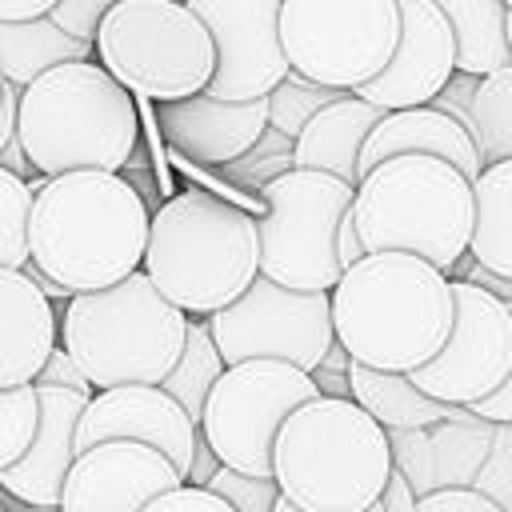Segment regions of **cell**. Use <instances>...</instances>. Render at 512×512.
I'll list each match as a JSON object with an SVG mask.
<instances>
[{
	"mask_svg": "<svg viewBox=\"0 0 512 512\" xmlns=\"http://www.w3.org/2000/svg\"><path fill=\"white\" fill-rule=\"evenodd\" d=\"M336 340L356 364L416 372L456 324V280L412 252H372L332 288Z\"/></svg>",
	"mask_w": 512,
	"mask_h": 512,
	"instance_id": "1",
	"label": "cell"
},
{
	"mask_svg": "<svg viewBox=\"0 0 512 512\" xmlns=\"http://www.w3.org/2000/svg\"><path fill=\"white\" fill-rule=\"evenodd\" d=\"M152 216L116 172H64L36 188L32 260L72 296L100 292L144 268Z\"/></svg>",
	"mask_w": 512,
	"mask_h": 512,
	"instance_id": "2",
	"label": "cell"
},
{
	"mask_svg": "<svg viewBox=\"0 0 512 512\" xmlns=\"http://www.w3.org/2000/svg\"><path fill=\"white\" fill-rule=\"evenodd\" d=\"M144 272L188 316H216L260 280V220L212 192H180L152 216Z\"/></svg>",
	"mask_w": 512,
	"mask_h": 512,
	"instance_id": "3",
	"label": "cell"
},
{
	"mask_svg": "<svg viewBox=\"0 0 512 512\" xmlns=\"http://www.w3.org/2000/svg\"><path fill=\"white\" fill-rule=\"evenodd\" d=\"M132 92L100 64L76 60L20 88V144L40 176L120 172L136 152Z\"/></svg>",
	"mask_w": 512,
	"mask_h": 512,
	"instance_id": "4",
	"label": "cell"
},
{
	"mask_svg": "<svg viewBox=\"0 0 512 512\" xmlns=\"http://www.w3.org/2000/svg\"><path fill=\"white\" fill-rule=\"evenodd\" d=\"M392 468L384 424L356 400L316 396L276 436V484L304 512H372Z\"/></svg>",
	"mask_w": 512,
	"mask_h": 512,
	"instance_id": "5",
	"label": "cell"
},
{
	"mask_svg": "<svg viewBox=\"0 0 512 512\" xmlns=\"http://www.w3.org/2000/svg\"><path fill=\"white\" fill-rule=\"evenodd\" d=\"M364 252H412L452 272L476 228V180L440 156H392L372 168L352 204Z\"/></svg>",
	"mask_w": 512,
	"mask_h": 512,
	"instance_id": "6",
	"label": "cell"
},
{
	"mask_svg": "<svg viewBox=\"0 0 512 512\" xmlns=\"http://www.w3.org/2000/svg\"><path fill=\"white\" fill-rule=\"evenodd\" d=\"M188 312L140 268L128 280L68 300L60 340L92 388L164 384L188 348Z\"/></svg>",
	"mask_w": 512,
	"mask_h": 512,
	"instance_id": "7",
	"label": "cell"
},
{
	"mask_svg": "<svg viewBox=\"0 0 512 512\" xmlns=\"http://www.w3.org/2000/svg\"><path fill=\"white\" fill-rule=\"evenodd\" d=\"M260 276L296 292H332L344 272V228L356 188L332 172L288 168L260 188Z\"/></svg>",
	"mask_w": 512,
	"mask_h": 512,
	"instance_id": "8",
	"label": "cell"
},
{
	"mask_svg": "<svg viewBox=\"0 0 512 512\" xmlns=\"http://www.w3.org/2000/svg\"><path fill=\"white\" fill-rule=\"evenodd\" d=\"M96 60L128 92L172 104L208 92L216 40L180 0H120L96 32Z\"/></svg>",
	"mask_w": 512,
	"mask_h": 512,
	"instance_id": "9",
	"label": "cell"
},
{
	"mask_svg": "<svg viewBox=\"0 0 512 512\" xmlns=\"http://www.w3.org/2000/svg\"><path fill=\"white\" fill-rule=\"evenodd\" d=\"M280 36L292 72L356 92L396 56L400 0H284Z\"/></svg>",
	"mask_w": 512,
	"mask_h": 512,
	"instance_id": "10",
	"label": "cell"
},
{
	"mask_svg": "<svg viewBox=\"0 0 512 512\" xmlns=\"http://www.w3.org/2000/svg\"><path fill=\"white\" fill-rule=\"evenodd\" d=\"M316 396H324L316 376L288 360L228 364L204 404L200 436L212 444L224 468L276 476V436L284 420Z\"/></svg>",
	"mask_w": 512,
	"mask_h": 512,
	"instance_id": "11",
	"label": "cell"
},
{
	"mask_svg": "<svg viewBox=\"0 0 512 512\" xmlns=\"http://www.w3.org/2000/svg\"><path fill=\"white\" fill-rule=\"evenodd\" d=\"M208 324L228 364L288 360L316 372L336 344L332 292H296L268 276H260L236 304L208 316Z\"/></svg>",
	"mask_w": 512,
	"mask_h": 512,
	"instance_id": "12",
	"label": "cell"
},
{
	"mask_svg": "<svg viewBox=\"0 0 512 512\" xmlns=\"http://www.w3.org/2000/svg\"><path fill=\"white\" fill-rule=\"evenodd\" d=\"M428 396L472 408L512 376V304L492 288L456 280V324L436 360L408 372Z\"/></svg>",
	"mask_w": 512,
	"mask_h": 512,
	"instance_id": "13",
	"label": "cell"
},
{
	"mask_svg": "<svg viewBox=\"0 0 512 512\" xmlns=\"http://www.w3.org/2000/svg\"><path fill=\"white\" fill-rule=\"evenodd\" d=\"M280 4L284 0H188L216 40L212 96L264 100L292 76L280 36Z\"/></svg>",
	"mask_w": 512,
	"mask_h": 512,
	"instance_id": "14",
	"label": "cell"
},
{
	"mask_svg": "<svg viewBox=\"0 0 512 512\" xmlns=\"http://www.w3.org/2000/svg\"><path fill=\"white\" fill-rule=\"evenodd\" d=\"M188 484L184 472L148 444L104 440L76 456L60 512H144L164 492Z\"/></svg>",
	"mask_w": 512,
	"mask_h": 512,
	"instance_id": "15",
	"label": "cell"
},
{
	"mask_svg": "<svg viewBox=\"0 0 512 512\" xmlns=\"http://www.w3.org/2000/svg\"><path fill=\"white\" fill-rule=\"evenodd\" d=\"M104 440H136L160 448L188 480L200 444V424L164 384H120L100 388L80 416V452Z\"/></svg>",
	"mask_w": 512,
	"mask_h": 512,
	"instance_id": "16",
	"label": "cell"
},
{
	"mask_svg": "<svg viewBox=\"0 0 512 512\" xmlns=\"http://www.w3.org/2000/svg\"><path fill=\"white\" fill-rule=\"evenodd\" d=\"M456 36L436 0H400V44L388 68L356 88V96L380 104L384 112L432 104L456 76Z\"/></svg>",
	"mask_w": 512,
	"mask_h": 512,
	"instance_id": "17",
	"label": "cell"
},
{
	"mask_svg": "<svg viewBox=\"0 0 512 512\" xmlns=\"http://www.w3.org/2000/svg\"><path fill=\"white\" fill-rule=\"evenodd\" d=\"M164 140L196 164H236L268 132V96L264 100H220L212 92L160 104L156 112Z\"/></svg>",
	"mask_w": 512,
	"mask_h": 512,
	"instance_id": "18",
	"label": "cell"
},
{
	"mask_svg": "<svg viewBox=\"0 0 512 512\" xmlns=\"http://www.w3.org/2000/svg\"><path fill=\"white\" fill-rule=\"evenodd\" d=\"M40 388V432L20 464L0 468V488L12 500H24L28 508H60L68 472L80 456V416L92 400V392L76 388Z\"/></svg>",
	"mask_w": 512,
	"mask_h": 512,
	"instance_id": "19",
	"label": "cell"
},
{
	"mask_svg": "<svg viewBox=\"0 0 512 512\" xmlns=\"http://www.w3.org/2000/svg\"><path fill=\"white\" fill-rule=\"evenodd\" d=\"M52 296L20 268H0V388L36 384L60 348Z\"/></svg>",
	"mask_w": 512,
	"mask_h": 512,
	"instance_id": "20",
	"label": "cell"
},
{
	"mask_svg": "<svg viewBox=\"0 0 512 512\" xmlns=\"http://www.w3.org/2000/svg\"><path fill=\"white\" fill-rule=\"evenodd\" d=\"M392 156H440V160L456 164L468 180H480V172H484V156H480L476 136L456 116L440 112L436 104L388 112L364 144L360 176H368L372 168H380Z\"/></svg>",
	"mask_w": 512,
	"mask_h": 512,
	"instance_id": "21",
	"label": "cell"
},
{
	"mask_svg": "<svg viewBox=\"0 0 512 512\" xmlns=\"http://www.w3.org/2000/svg\"><path fill=\"white\" fill-rule=\"evenodd\" d=\"M388 112L356 92L340 96L336 104H328L300 136H296V168H316V172H332L340 180H348L352 188H360V156L368 136L376 132V124Z\"/></svg>",
	"mask_w": 512,
	"mask_h": 512,
	"instance_id": "22",
	"label": "cell"
},
{
	"mask_svg": "<svg viewBox=\"0 0 512 512\" xmlns=\"http://www.w3.org/2000/svg\"><path fill=\"white\" fill-rule=\"evenodd\" d=\"M76 60H96V44L64 32L52 16L36 20H0V76L28 88L36 76L76 64Z\"/></svg>",
	"mask_w": 512,
	"mask_h": 512,
	"instance_id": "23",
	"label": "cell"
},
{
	"mask_svg": "<svg viewBox=\"0 0 512 512\" xmlns=\"http://www.w3.org/2000/svg\"><path fill=\"white\" fill-rule=\"evenodd\" d=\"M348 384H352V400L368 416H376L384 428H424L444 416H456V404L428 396L408 372H380L352 360Z\"/></svg>",
	"mask_w": 512,
	"mask_h": 512,
	"instance_id": "24",
	"label": "cell"
},
{
	"mask_svg": "<svg viewBox=\"0 0 512 512\" xmlns=\"http://www.w3.org/2000/svg\"><path fill=\"white\" fill-rule=\"evenodd\" d=\"M456 36V68L472 76H488L512 64L508 36V4L504 0H436Z\"/></svg>",
	"mask_w": 512,
	"mask_h": 512,
	"instance_id": "25",
	"label": "cell"
},
{
	"mask_svg": "<svg viewBox=\"0 0 512 512\" xmlns=\"http://www.w3.org/2000/svg\"><path fill=\"white\" fill-rule=\"evenodd\" d=\"M468 256L484 272L512 280V160L488 164L476 180V228Z\"/></svg>",
	"mask_w": 512,
	"mask_h": 512,
	"instance_id": "26",
	"label": "cell"
},
{
	"mask_svg": "<svg viewBox=\"0 0 512 512\" xmlns=\"http://www.w3.org/2000/svg\"><path fill=\"white\" fill-rule=\"evenodd\" d=\"M228 372V360L220 356V344L212 336L208 320H192L188 328V348L180 356V364L172 368V376L164 380V388L184 404V412L200 424L204 420V404L216 388V380Z\"/></svg>",
	"mask_w": 512,
	"mask_h": 512,
	"instance_id": "27",
	"label": "cell"
},
{
	"mask_svg": "<svg viewBox=\"0 0 512 512\" xmlns=\"http://www.w3.org/2000/svg\"><path fill=\"white\" fill-rule=\"evenodd\" d=\"M472 136L480 144L484 168L512 160V64L480 76L472 100Z\"/></svg>",
	"mask_w": 512,
	"mask_h": 512,
	"instance_id": "28",
	"label": "cell"
},
{
	"mask_svg": "<svg viewBox=\"0 0 512 512\" xmlns=\"http://www.w3.org/2000/svg\"><path fill=\"white\" fill-rule=\"evenodd\" d=\"M32 204L36 188L0 168V268H28L32 264Z\"/></svg>",
	"mask_w": 512,
	"mask_h": 512,
	"instance_id": "29",
	"label": "cell"
},
{
	"mask_svg": "<svg viewBox=\"0 0 512 512\" xmlns=\"http://www.w3.org/2000/svg\"><path fill=\"white\" fill-rule=\"evenodd\" d=\"M340 96H348V92L328 88V84H316V80L292 72V76L268 96V124H272L276 132H284L288 140H296V136H300L328 104H336Z\"/></svg>",
	"mask_w": 512,
	"mask_h": 512,
	"instance_id": "30",
	"label": "cell"
},
{
	"mask_svg": "<svg viewBox=\"0 0 512 512\" xmlns=\"http://www.w3.org/2000/svg\"><path fill=\"white\" fill-rule=\"evenodd\" d=\"M40 388L20 384V388H0V468H12L24 460L40 432Z\"/></svg>",
	"mask_w": 512,
	"mask_h": 512,
	"instance_id": "31",
	"label": "cell"
},
{
	"mask_svg": "<svg viewBox=\"0 0 512 512\" xmlns=\"http://www.w3.org/2000/svg\"><path fill=\"white\" fill-rule=\"evenodd\" d=\"M204 488L224 496L236 512H276V504L284 500L276 476H248V472H236V468H224V464Z\"/></svg>",
	"mask_w": 512,
	"mask_h": 512,
	"instance_id": "32",
	"label": "cell"
},
{
	"mask_svg": "<svg viewBox=\"0 0 512 512\" xmlns=\"http://www.w3.org/2000/svg\"><path fill=\"white\" fill-rule=\"evenodd\" d=\"M116 4H120V0H60L56 12H52V20H56L64 32H72V36L96 44V32H100L104 16H108Z\"/></svg>",
	"mask_w": 512,
	"mask_h": 512,
	"instance_id": "33",
	"label": "cell"
},
{
	"mask_svg": "<svg viewBox=\"0 0 512 512\" xmlns=\"http://www.w3.org/2000/svg\"><path fill=\"white\" fill-rule=\"evenodd\" d=\"M144 512H236L224 496H216L212 488L200 484H180L172 492H164L160 500H152Z\"/></svg>",
	"mask_w": 512,
	"mask_h": 512,
	"instance_id": "34",
	"label": "cell"
},
{
	"mask_svg": "<svg viewBox=\"0 0 512 512\" xmlns=\"http://www.w3.org/2000/svg\"><path fill=\"white\" fill-rule=\"evenodd\" d=\"M420 512H504V508L476 488H436L420 496Z\"/></svg>",
	"mask_w": 512,
	"mask_h": 512,
	"instance_id": "35",
	"label": "cell"
},
{
	"mask_svg": "<svg viewBox=\"0 0 512 512\" xmlns=\"http://www.w3.org/2000/svg\"><path fill=\"white\" fill-rule=\"evenodd\" d=\"M476 88H480V76H472V72H456L452 80H448V88L432 100L440 112H448V116H456L468 132H472V100H476Z\"/></svg>",
	"mask_w": 512,
	"mask_h": 512,
	"instance_id": "36",
	"label": "cell"
},
{
	"mask_svg": "<svg viewBox=\"0 0 512 512\" xmlns=\"http://www.w3.org/2000/svg\"><path fill=\"white\" fill-rule=\"evenodd\" d=\"M36 384H52V388H76V392H92L96 396V388H92V380L84 376V368L72 360V352L60 344L52 356H48V364H44V372L36 376Z\"/></svg>",
	"mask_w": 512,
	"mask_h": 512,
	"instance_id": "37",
	"label": "cell"
},
{
	"mask_svg": "<svg viewBox=\"0 0 512 512\" xmlns=\"http://www.w3.org/2000/svg\"><path fill=\"white\" fill-rule=\"evenodd\" d=\"M16 128H20V84L0 80V148L16 140Z\"/></svg>",
	"mask_w": 512,
	"mask_h": 512,
	"instance_id": "38",
	"label": "cell"
},
{
	"mask_svg": "<svg viewBox=\"0 0 512 512\" xmlns=\"http://www.w3.org/2000/svg\"><path fill=\"white\" fill-rule=\"evenodd\" d=\"M380 504H384V512H420V500H416V492H412V484H408V476L400 468H392Z\"/></svg>",
	"mask_w": 512,
	"mask_h": 512,
	"instance_id": "39",
	"label": "cell"
},
{
	"mask_svg": "<svg viewBox=\"0 0 512 512\" xmlns=\"http://www.w3.org/2000/svg\"><path fill=\"white\" fill-rule=\"evenodd\" d=\"M468 412H472V416H484V420H492V424H512V376L504 380L500 392H492L488 400H476Z\"/></svg>",
	"mask_w": 512,
	"mask_h": 512,
	"instance_id": "40",
	"label": "cell"
},
{
	"mask_svg": "<svg viewBox=\"0 0 512 512\" xmlns=\"http://www.w3.org/2000/svg\"><path fill=\"white\" fill-rule=\"evenodd\" d=\"M60 0H0V20H36L52 16Z\"/></svg>",
	"mask_w": 512,
	"mask_h": 512,
	"instance_id": "41",
	"label": "cell"
},
{
	"mask_svg": "<svg viewBox=\"0 0 512 512\" xmlns=\"http://www.w3.org/2000/svg\"><path fill=\"white\" fill-rule=\"evenodd\" d=\"M216 472H220V456H216L212 444L200 436V444H196V460H192V472H188V484H200V488H204Z\"/></svg>",
	"mask_w": 512,
	"mask_h": 512,
	"instance_id": "42",
	"label": "cell"
},
{
	"mask_svg": "<svg viewBox=\"0 0 512 512\" xmlns=\"http://www.w3.org/2000/svg\"><path fill=\"white\" fill-rule=\"evenodd\" d=\"M320 392L324 396H340V400H352V384H348V372H328V368H316L312 372Z\"/></svg>",
	"mask_w": 512,
	"mask_h": 512,
	"instance_id": "43",
	"label": "cell"
},
{
	"mask_svg": "<svg viewBox=\"0 0 512 512\" xmlns=\"http://www.w3.org/2000/svg\"><path fill=\"white\" fill-rule=\"evenodd\" d=\"M0 168H8V172H16V176H24V172L32 168V160H28L24 144H20V136H16V140H8V144L0 148ZM32 172H36V168H32Z\"/></svg>",
	"mask_w": 512,
	"mask_h": 512,
	"instance_id": "44",
	"label": "cell"
},
{
	"mask_svg": "<svg viewBox=\"0 0 512 512\" xmlns=\"http://www.w3.org/2000/svg\"><path fill=\"white\" fill-rule=\"evenodd\" d=\"M276 512H304V508H296V504H292V500H288V496H284V500H280V504H276ZM372 512H384V504H376V508H372Z\"/></svg>",
	"mask_w": 512,
	"mask_h": 512,
	"instance_id": "45",
	"label": "cell"
},
{
	"mask_svg": "<svg viewBox=\"0 0 512 512\" xmlns=\"http://www.w3.org/2000/svg\"><path fill=\"white\" fill-rule=\"evenodd\" d=\"M508 36H512V20H508Z\"/></svg>",
	"mask_w": 512,
	"mask_h": 512,
	"instance_id": "46",
	"label": "cell"
},
{
	"mask_svg": "<svg viewBox=\"0 0 512 512\" xmlns=\"http://www.w3.org/2000/svg\"><path fill=\"white\" fill-rule=\"evenodd\" d=\"M504 4H508V12H512V0H504Z\"/></svg>",
	"mask_w": 512,
	"mask_h": 512,
	"instance_id": "47",
	"label": "cell"
},
{
	"mask_svg": "<svg viewBox=\"0 0 512 512\" xmlns=\"http://www.w3.org/2000/svg\"><path fill=\"white\" fill-rule=\"evenodd\" d=\"M180 4H188V0H180Z\"/></svg>",
	"mask_w": 512,
	"mask_h": 512,
	"instance_id": "48",
	"label": "cell"
}]
</instances>
